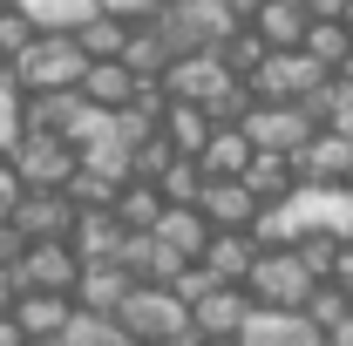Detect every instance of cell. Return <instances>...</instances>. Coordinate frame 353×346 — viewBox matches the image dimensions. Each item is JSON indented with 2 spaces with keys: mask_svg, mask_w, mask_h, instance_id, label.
<instances>
[{
  "mask_svg": "<svg viewBox=\"0 0 353 346\" xmlns=\"http://www.w3.org/2000/svg\"><path fill=\"white\" fill-rule=\"evenodd\" d=\"M82 68H88V54L75 48V34H34L7 61V75H14L21 95H61V88L82 82Z\"/></svg>",
  "mask_w": 353,
  "mask_h": 346,
  "instance_id": "1",
  "label": "cell"
},
{
  "mask_svg": "<svg viewBox=\"0 0 353 346\" xmlns=\"http://www.w3.org/2000/svg\"><path fill=\"white\" fill-rule=\"evenodd\" d=\"M21 190H61L68 170H75V143H61L54 130H21L14 136V150L0 156Z\"/></svg>",
  "mask_w": 353,
  "mask_h": 346,
  "instance_id": "2",
  "label": "cell"
},
{
  "mask_svg": "<svg viewBox=\"0 0 353 346\" xmlns=\"http://www.w3.org/2000/svg\"><path fill=\"white\" fill-rule=\"evenodd\" d=\"M312 285H319V278H312L292 252H259L252 272H245V299L272 305V312H299V305L312 299Z\"/></svg>",
  "mask_w": 353,
  "mask_h": 346,
  "instance_id": "3",
  "label": "cell"
},
{
  "mask_svg": "<svg viewBox=\"0 0 353 346\" xmlns=\"http://www.w3.org/2000/svg\"><path fill=\"white\" fill-rule=\"evenodd\" d=\"M109 319L130 333V346H163V333L190 319V305L176 299L170 285H130V292H123V305H116Z\"/></svg>",
  "mask_w": 353,
  "mask_h": 346,
  "instance_id": "4",
  "label": "cell"
},
{
  "mask_svg": "<svg viewBox=\"0 0 353 346\" xmlns=\"http://www.w3.org/2000/svg\"><path fill=\"white\" fill-rule=\"evenodd\" d=\"M238 130H245L252 150H279V156H292V150L312 136V123H306V109H299V102H252Z\"/></svg>",
  "mask_w": 353,
  "mask_h": 346,
  "instance_id": "5",
  "label": "cell"
},
{
  "mask_svg": "<svg viewBox=\"0 0 353 346\" xmlns=\"http://www.w3.org/2000/svg\"><path fill=\"white\" fill-rule=\"evenodd\" d=\"M319 75H326V68H319L312 54H299V48H272L259 68H252V95H259V102H299Z\"/></svg>",
  "mask_w": 353,
  "mask_h": 346,
  "instance_id": "6",
  "label": "cell"
},
{
  "mask_svg": "<svg viewBox=\"0 0 353 346\" xmlns=\"http://www.w3.org/2000/svg\"><path fill=\"white\" fill-rule=\"evenodd\" d=\"M353 163V143L340 130H312L299 150H292V176H299V190H333Z\"/></svg>",
  "mask_w": 353,
  "mask_h": 346,
  "instance_id": "7",
  "label": "cell"
},
{
  "mask_svg": "<svg viewBox=\"0 0 353 346\" xmlns=\"http://www.w3.org/2000/svg\"><path fill=\"white\" fill-rule=\"evenodd\" d=\"M0 217L21 231V245H41V238H68V217H75V211H68L61 190H21Z\"/></svg>",
  "mask_w": 353,
  "mask_h": 346,
  "instance_id": "8",
  "label": "cell"
},
{
  "mask_svg": "<svg viewBox=\"0 0 353 346\" xmlns=\"http://www.w3.org/2000/svg\"><path fill=\"white\" fill-rule=\"evenodd\" d=\"M14 272H21V285H28V292H68V285H75V272H82V258L68 252V238H41V245H21Z\"/></svg>",
  "mask_w": 353,
  "mask_h": 346,
  "instance_id": "9",
  "label": "cell"
},
{
  "mask_svg": "<svg viewBox=\"0 0 353 346\" xmlns=\"http://www.w3.org/2000/svg\"><path fill=\"white\" fill-rule=\"evenodd\" d=\"M238 346H326L319 326L306 312H272V305H252V319L238 326Z\"/></svg>",
  "mask_w": 353,
  "mask_h": 346,
  "instance_id": "10",
  "label": "cell"
},
{
  "mask_svg": "<svg viewBox=\"0 0 353 346\" xmlns=\"http://www.w3.org/2000/svg\"><path fill=\"white\" fill-rule=\"evenodd\" d=\"M157 82H163V95H170V102H211V95H218L231 75L218 68V54L204 48V54H176V61L157 75Z\"/></svg>",
  "mask_w": 353,
  "mask_h": 346,
  "instance_id": "11",
  "label": "cell"
},
{
  "mask_svg": "<svg viewBox=\"0 0 353 346\" xmlns=\"http://www.w3.org/2000/svg\"><path fill=\"white\" fill-rule=\"evenodd\" d=\"M197 211L211 231H245L252 211H259V197L238 183V176H204V190H197Z\"/></svg>",
  "mask_w": 353,
  "mask_h": 346,
  "instance_id": "12",
  "label": "cell"
},
{
  "mask_svg": "<svg viewBox=\"0 0 353 346\" xmlns=\"http://www.w3.org/2000/svg\"><path fill=\"white\" fill-rule=\"evenodd\" d=\"M252 319V299H245V285H218V292H204V299L190 305V326L204 333V340H238V326Z\"/></svg>",
  "mask_w": 353,
  "mask_h": 346,
  "instance_id": "13",
  "label": "cell"
},
{
  "mask_svg": "<svg viewBox=\"0 0 353 346\" xmlns=\"http://www.w3.org/2000/svg\"><path fill=\"white\" fill-rule=\"evenodd\" d=\"M150 238H157L163 252H176V258H197V252L211 245V224H204L197 204H163V217L150 224Z\"/></svg>",
  "mask_w": 353,
  "mask_h": 346,
  "instance_id": "14",
  "label": "cell"
},
{
  "mask_svg": "<svg viewBox=\"0 0 353 346\" xmlns=\"http://www.w3.org/2000/svg\"><path fill=\"white\" fill-rule=\"evenodd\" d=\"M123 292H130V278H123V272H116L109 258L82 265V272H75V285H68V299H75V312H102V319H109V312L123 305Z\"/></svg>",
  "mask_w": 353,
  "mask_h": 346,
  "instance_id": "15",
  "label": "cell"
},
{
  "mask_svg": "<svg viewBox=\"0 0 353 346\" xmlns=\"http://www.w3.org/2000/svg\"><path fill=\"white\" fill-rule=\"evenodd\" d=\"M116 245H123V224H116V211H75V217H68V252H75L82 265L116 258Z\"/></svg>",
  "mask_w": 353,
  "mask_h": 346,
  "instance_id": "16",
  "label": "cell"
},
{
  "mask_svg": "<svg viewBox=\"0 0 353 346\" xmlns=\"http://www.w3.org/2000/svg\"><path fill=\"white\" fill-rule=\"evenodd\" d=\"M252 258H259V245H252L245 231H211V245L197 252V265H204V272H211L218 285H245Z\"/></svg>",
  "mask_w": 353,
  "mask_h": 346,
  "instance_id": "17",
  "label": "cell"
},
{
  "mask_svg": "<svg viewBox=\"0 0 353 346\" xmlns=\"http://www.w3.org/2000/svg\"><path fill=\"white\" fill-rule=\"evenodd\" d=\"M68 312H75L68 292H21L14 299V326H21V340H54L68 326Z\"/></svg>",
  "mask_w": 353,
  "mask_h": 346,
  "instance_id": "18",
  "label": "cell"
},
{
  "mask_svg": "<svg viewBox=\"0 0 353 346\" xmlns=\"http://www.w3.org/2000/svg\"><path fill=\"white\" fill-rule=\"evenodd\" d=\"M238 183H245L259 204H279V197H292V190H299V176H292V156H279V150H252V163L238 170Z\"/></svg>",
  "mask_w": 353,
  "mask_h": 346,
  "instance_id": "19",
  "label": "cell"
},
{
  "mask_svg": "<svg viewBox=\"0 0 353 346\" xmlns=\"http://www.w3.org/2000/svg\"><path fill=\"white\" fill-rule=\"evenodd\" d=\"M299 109H306L312 130H340V123L353 116V82L347 75H319V82L299 95Z\"/></svg>",
  "mask_w": 353,
  "mask_h": 346,
  "instance_id": "20",
  "label": "cell"
},
{
  "mask_svg": "<svg viewBox=\"0 0 353 346\" xmlns=\"http://www.w3.org/2000/svg\"><path fill=\"white\" fill-rule=\"evenodd\" d=\"M252 34H259L265 48H299L306 7H299V0H259V7H252Z\"/></svg>",
  "mask_w": 353,
  "mask_h": 346,
  "instance_id": "21",
  "label": "cell"
},
{
  "mask_svg": "<svg viewBox=\"0 0 353 346\" xmlns=\"http://www.w3.org/2000/svg\"><path fill=\"white\" fill-rule=\"evenodd\" d=\"M157 136L170 143L176 156H197V150H204V136H211V116H204L197 102H163V116H157Z\"/></svg>",
  "mask_w": 353,
  "mask_h": 346,
  "instance_id": "22",
  "label": "cell"
},
{
  "mask_svg": "<svg viewBox=\"0 0 353 346\" xmlns=\"http://www.w3.org/2000/svg\"><path fill=\"white\" fill-rule=\"evenodd\" d=\"M75 95H82V102H95V109H123V102L136 95V75L123 68V61H88L82 82H75Z\"/></svg>",
  "mask_w": 353,
  "mask_h": 346,
  "instance_id": "23",
  "label": "cell"
},
{
  "mask_svg": "<svg viewBox=\"0 0 353 346\" xmlns=\"http://www.w3.org/2000/svg\"><path fill=\"white\" fill-rule=\"evenodd\" d=\"M75 170H88V176H102V183H116V190H123V183H130V143H123L116 130H102L95 143L75 150Z\"/></svg>",
  "mask_w": 353,
  "mask_h": 346,
  "instance_id": "24",
  "label": "cell"
},
{
  "mask_svg": "<svg viewBox=\"0 0 353 346\" xmlns=\"http://www.w3.org/2000/svg\"><path fill=\"white\" fill-rule=\"evenodd\" d=\"M123 68H130L136 82H157L163 68H170V48H163V34L150 28V21H136L130 34H123V54H116Z\"/></svg>",
  "mask_w": 353,
  "mask_h": 346,
  "instance_id": "25",
  "label": "cell"
},
{
  "mask_svg": "<svg viewBox=\"0 0 353 346\" xmlns=\"http://www.w3.org/2000/svg\"><path fill=\"white\" fill-rule=\"evenodd\" d=\"M28 21H34V34H75L82 21H95L102 7L95 0H14Z\"/></svg>",
  "mask_w": 353,
  "mask_h": 346,
  "instance_id": "26",
  "label": "cell"
},
{
  "mask_svg": "<svg viewBox=\"0 0 353 346\" xmlns=\"http://www.w3.org/2000/svg\"><path fill=\"white\" fill-rule=\"evenodd\" d=\"M190 163H197L204 176H238L245 163H252V143H245V130H211Z\"/></svg>",
  "mask_w": 353,
  "mask_h": 346,
  "instance_id": "27",
  "label": "cell"
},
{
  "mask_svg": "<svg viewBox=\"0 0 353 346\" xmlns=\"http://www.w3.org/2000/svg\"><path fill=\"white\" fill-rule=\"evenodd\" d=\"M109 211H116V224H123V231H150V224H157V217H163V197H157V183H123V190H116V204H109Z\"/></svg>",
  "mask_w": 353,
  "mask_h": 346,
  "instance_id": "28",
  "label": "cell"
},
{
  "mask_svg": "<svg viewBox=\"0 0 353 346\" xmlns=\"http://www.w3.org/2000/svg\"><path fill=\"white\" fill-rule=\"evenodd\" d=\"M299 54H312V61L333 75V68L353 54V34L340 28V21H306V34H299Z\"/></svg>",
  "mask_w": 353,
  "mask_h": 346,
  "instance_id": "29",
  "label": "cell"
},
{
  "mask_svg": "<svg viewBox=\"0 0 353 346\" xmlns=\"http://www.w3.org/2000/svg\"><path fill=\"white\" fill-rule=\"evenodd\" d=\"M211 54H218V68H224V75H238V82H252V68H259V61L272 54V48H265L259 34H252V28H231V34H224V41L211 48Z\"/></svg>",
  "mask_w": 353,
  "mask_h": 346,
  "instance_id": "30",
  "label": "cell"
},
{
  "mask_svg": "<svg viewBox=\"0 0 353 346\" xmlns=\"http://www.w3.org/2000/svg\"><path fill=\"white\" fill-rule=\"evenodd\" d=\"M54 346H130V333L102 312H68V326L54 333Z\"/></svg>",
  "mask_w": 353,
  "mask_h": 346,
  "instance_id": "31",
  "label": "cell"
},
{
  "mask_svg": "<svg viewBox=\"0 0 353 346\" xmlns=\"http://www.w3.org/2000/svg\"><path fill=\"white\" fill-rule=\"evenodd\" d=\"M123 34H130V21H116V14H95L75 28V48H82L88 61H116L123 54Z\"/></svg>",
  "mask_w": 353,
  "mask_h": 346,
  "instance_id": "32",
  "label": "cell"
},
{
  "mask_svg": "<svg viewBox=\"0 0 353 346\" xmlns=\"http://www.w3.org/2000/svg\"><path fill=\"white\" fill-rule=\"evenodd\" d=\"M197 190H204V170H197L190 156H170L163 176H157V197H163V204H197Z\"/></svg>",
  "mask_w": 353,
  "mask_h": 346,
  "instance_id": "33",
  "label": "cell"
},
{
  "mask_svg": "<svg viewBox=\"0 0 353 346\" xmlns=\"http://www.w3.org/2000/svg\"><path fill=\"white\" fill-rule=\"evenodd\" d=\"M299 312H306L319 333H333V326H340V319L353 312V299H347V292H333V285H312V299L299 305Z\"/></svg>",
  "mask_w": 353,
  "mask_h": 346,
  "instance_id": "34",
  "label": "cell"
},
{
  "mask_svg": "<svg viewBox=\"0 0 353 346\" xmlns=\"http://www.w3.org/2000/svg\"><path fill=\"white\" fill-rule=\"evenodd\" d=\"M170 156H176V150H170V143H163V136H143V143H136V150H130V176H136V183H157Z\"/></svg>",
  "mask_w": 353,
  "mask_h": 346,
  "instance_id": "35",
  "label": "cell"
},
{
  "mask_svg": "<svg viewBox=\"0 0 353 346\" xmlns=\"http://www.w3.org/2000/svg\"><path fill=\"white\" fill-rule=\"evenodd\" d=\"M333 252H340V245H333L326 231H299V238H292V258L306 265L312 278H326V272H333Z\"/></svg>",
  "mask_w": 353,
  "mask_h": 346,
  "instance_id": "36",
  "label": "cell"
},
{
  "mask_svg": "<svg viewBox=\"0 0 353 346\" xmlns=\"http://www.w3.org/2000/svg\"><path fill=\"white\" fill-rule=\"evenodd\" d=\"M28 41H34V21H28L21 7H0V68H7Z\"/></svg>",
  "mask_w": 353,
  "mask_h": 346,
  "instance_id": "37",
  "label": "cell"
},
{
  "mask_svg": "<svg viewBox=\"0 0 353 346\" xmlns=\"http://www.w3.org/2000/svg\"><path fill=\"white\" fill-rule=\"evenodd\" d=\"M170 292H176V299H183V305H197V299H204V292H218V278H211L204 265L190 258V265H176V272H170Z\"/></svg>",
  "mask_w": 353,
  "mask_h": 346,
  "instance_id": "38",
  "label": "cell"
},
{
  "mask_svg": "<svg viewBox=\"0 0 353 346\" xmlns=\"http://www.w3.org/2000/svg\"><path fill=\"white\" fill-rule=\"evenodd\" d=\"M95 7H102V14H116V21H150V14H157V7H163V0H95Z\"/></svg>",
  "mask_w": 353,
  "mask_h": 346,
  "instance_id": "39",
  "label": "cell"
},
{
  "mask_svg": "<svg viewBox=\"0 0 353 346\" xmlns=\"http://www.w3.org/2000/svg\"><path fill=\"white\" fill-rule=\"evenodd\" d=\"M319 285H333V292H347V299H353V245H340V252H333V272H326Z\"/></svg>",
  "mask_w": 353,
  "mask_h": 346,
  "instance_id": "40",
  "label": "cell"
},
{
  "mask_svg": "<svg viewBox=\"0 0 353 346\" xmlns=\"http://www.w3.org/2000/svg\"><path fill=\"white\" fill-rule=\"evenodd\" d=\"M21 292H28V285H21V272H14V265H0V312H14Z\"/></svg>",
  "mask_w": 353,
  "mask_h": 346,
  "instance_id": "41",
  "label": "cell"
},
{
  "mask_svg": "<svg viewBox=\"0 0 353 346\" xmlns=\"http://www.w3.org/2000/svg\"><path fill=\"white\" fill-rule=\"evenodd\" d=\"M0 346H21V326H14V312H0Z\"/></svg>",
  "mask_w": 353,
  "mask_h": 346,
  "instance_id": "42",
  "label": "cell"
},
{
  "mask_svg": "<svg viewBox=\"0 0 353 346\" xmlns=\"http://www.w3.org/2000/svg\"><path fill=\"white\" fill-rule=\"evenodd\" d=\"M340 28H347V34H353V0H347V7H340Z\"/></svg>",
  "mask_w": 353,
  "mask_h": 346,
  "instance_id": "43",
  "label": "cell"
},
{
  "mask_svg": "<svg viewBox=\"0 0 353 346\" xmlns=\"http://www.w3.org/2000/svg\"><path fill=\"white\" fill-rule=\"evenodd\" d=\"M333 75H347V82H353V54H347V61H340V68H333Z\"/></svg>",
  "mask_w": 353,
  "mask_h": 346,
  "instance_id": "44",
  "label": "cell"
},
{
  "mask_svg": "<svg viewBox=\"0 0 353 346\" xmlns=\"http://www.w3.org/2000/svg\"><path fill=\"white\" fill-rule=\"evenodd\" d=\"M340 190H353V163H347V176H340Z\"/></svg>",
  "mask_w": 353,
  "mask_h": 346,
  "instance_id": "45",
  "label": "cell"
},
{
  "mask_svg": "<svg viewBox=\"0 0 353 346\" xmlns=\"http://www.w3.org/2000/svg\"><path fill=\"white\" fill-rule=\"evenodd\" d=\"M340 136H347V143H353V116H347V123H340Z\"/></svg>",
  "mask_w": 353,
  "mask_h": 346,
  "instance_id": "46",
  "label": "cell"
},
{
  "mask_svg": "<svg viewBox=\"0 0 353 346\" xmlns=\"http://www.w3.org/2000/svg\"><path fill=\"white\" fill-rule=\"evenodd\" d=\"M204 346H238V340H204Z\"/></svg>",
  "mask_w": 353,
  "mask_h": 346,
  "instance_id": "47",
  "label": "cell"
},
{
  "mask_svg": "<svg viewBox=\"0 0 353 346\" xmlns=\"http://www.w3.org/2000/svg\"><path fill=\"white\" fill-rule=\"evenodd\" d=\"M21 346H54V340H21Z\"/></svg>",
  "mask_w": 353,
  "mask_h": 346,
  "instance_id": "48",
  "label": "cell"
},
{
  "mask_svg": "<svg viewBox=\"0 0 353 346\" xmlns=\"http://www.w3.org/2000/svg\"><path fill=\"white\" fill-rule=\"evenodd\" d=\"M0 7H14V0H0Z\"/></svg>",
  "mask_w": 353,
  "mask_h": 346,
  "instance_id": "49",
  "label": "cell"
}]
</instances>
